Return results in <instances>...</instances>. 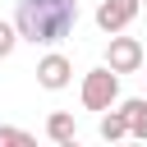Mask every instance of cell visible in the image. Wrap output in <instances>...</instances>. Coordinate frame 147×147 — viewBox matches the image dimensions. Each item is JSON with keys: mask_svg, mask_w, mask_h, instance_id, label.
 Wrapping results in <instances>:
<instances>
[{"mask_svg": "<svg viewBox=\"0 0 147 147\" xmlns=\"http://www.w3.org/2000/svg\"><path fill=\"white\" fill-rule=\"evenodd\" d=\"M14 23L23 32V41L32 46H55L74 32L78 23V0H18Z\"/></svg>", "mask_w": 147, "mask_h": 147, "instance_id": "6da1fadb", "label": "cell"}, {"mask_svg": "<svg viewBox=\"0 0 147 147\" xmlns=\"http://www.w3.org/2000/svg\"><path fill=\"white\" fill-rule=\"evenodd\" d=\"M119 101V74L106 64V69H92L83 78V106L87 110H110Z\"/></svg>", "mask_w": 147, "mask_h": 147, "instance_id": "7a4b0ae2", "label": "cell"}, {"mask_svg": "<svg viewBox=\"0 0 147 147\" xmlns=\"http://www.w3.org/2000/svg\"><path fill=\"white\" fill-rule=\"evenodd\" d=\"M106 64H110L115 74H138V69L147 64V55H142V41H138V37H115V32H110Z\"/></svg>", "mask_w": 147, "mask_h": 147, "instance_id": "3957f363", "label": "cell"}, {"mask_svg": "<svg viewBox=\"0 0 147 147\" xmlns=\"http://www.w3.org/2000/svg\"><path fill=\"white\" fill-rule=\"evenodd\" d=\"M142 0H101L96 5V28L101 32H124L133 18H138Z\"/></svg>", "mask_w": 147, "mask_h": 147, "instance_id": "277c9868", "label": "cell"}, {"mask_svg": "<svg viewBox=\"0 0 147 147\" xmlns=\"http://www.w3.org/2000/svg\"><path fill=\"white\" fill-rule=\"evenodd\" d=\"M69 74H74V69H69V60H64L60 51H51V55L37 64V83H41L46 92H60V87H69Z\"/></svg>", "mask_w": 147, "mask_h": 147, "instance_id": "5b68a950", "label": "cell"}, {"mask_svg": "<svg viewBox=\"0 0 147 147\" xmlns=\"http://www.w3.org/2000/svg\"><path fill=\"white\" fill-rule=\"evenodd\" d=\"M106 142H119V138H129V110L124 106H115V110H106L101 115V129H96Z\"/></svg>", "mask_w": 147, "mask_h": 147, "instance_id": "8992f818", "label": "cell"}, {"mask_svg": "<svg viewBox=\"0 0 147 147\" xmlns=\"http://www.w3.org/2000/svg\"><path fill=\"white\" fill-rule=\"evenodd\" d=\"M129 110V138L147 142V96H133V101H119Z\"/></svg>", "mask_w": 147, "mask_h": 147, "instance_id": "52a82bcc", "label": "cell"}, {"mask_svg": "<svg viewBox=\"0 0 147 147\" xmlns=\"http://www.w3.org/2000/svg\"><path fill=\"white\" fill-rule=\"evenodd\" d=\"M46 138H51V142H64V147H69V142L78 138V129H74V115L55 110V115L46 119Z\"/></svg>", "mask_w": 147, "mask_h": 147, "instance_id": "ba28073f", "label": "cell"}, {"mask_svg": "<svg viewBox=\"0 0 147 147\" xmlns=\"http://www.w3.org/2000/svg\"><path fill=\"white\" fill-rule=\"evenodd\" d=\"M18 41H23L18 23H5V18H0V60H5V55H14V46H18Z\"/></svg>", "mask_w": 147, "mask_h": 147, "instance_id": "9c48e42d", "label": "cell"}, {"mask_svg": "<svg viewBox=\"0 0 147 147\" xmlns=\"http://www.w3.org/2000/svg\"><path fill=\"white\" fill-rule=\"evenodd\" d=\"M0 147H32V133H23V129H9V124H0Z\"/></svg>", "mask_w": 147, "mask_h": 147, "instance_id": "30bf717a", "label": "cell"}, {"mask_svg": "<svg viewBox=\"0 0 147 147\" xmlns=\"http://www.w3.org/2000/svg\"><path fill=\"white\" fill-rule=\"evenodd\" d=\"M142 78H147V64H142Z\"/></svg>", "mask_w": 147, "mask_h": 147, "instance_id": "8fae6325", "label": "cell"}, {"mask_svg": "<svg viewBox=\"0 0 147 147\" xmlns=\"http://www.w3.org/2000/svg\"><path fill=\"white\" fill-rule=\"evenodd\" d=\"M142 5H147V0H142Z\"/></svg>", "mask_w": 147, "mask_h": 147, "instance_id": "7c38bea8", "label": "cell"}]
</instances>
